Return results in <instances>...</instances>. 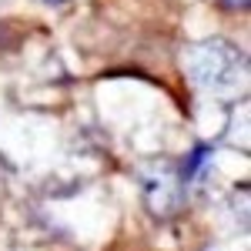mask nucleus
I'll use <instances>...</instances> for the list:
<instances>
[{"mask_svg":"<svg viewBox=\"0 0 251 251\" xmlns=\"http://www.w3.org/2000/svg\"><path fill=\"white\" fill-rule=\"evenodd\" d=\"M181 67L191 77L194 87H201L211 97H234L248 87V64L245 54L221 37L191 40L181 50Z\"/></svg>","mask_w":251,"mask_h":251,"instance_id":"nucleus-1","label":"nucleus"},{"mask_svg":"<svg viewBox=\"0 0 251 251\" xmlns=\"http://www.w3.org/2000/svg\"><path fill=\"white\" fill-rule=\"evenodd\" d=\"M184 191H188V181L171 161H154L141 171V194L154 218H171L184 204Z\"/></svg>","mask_w":251,"mask_h":251,"instance_id":"nucleus-2","label":"nucleus"},{"mask_svg":"<svg viewBox=\"0 0 251 251\" xmlns=\"http://www.w3.org/2000/svg\"><path fill=\"white\" fill-rule=\"evenodd\" d=\"M218 3H221L225 10H245V7H248V0H218Z\"/></svg>","mask_w":251,"mask_h":251,"instance_id":"nucleus-3","label":"nucleus"},{"mask_svg":"<svg viewBox=\"0 0 251 251\" xmlns=\"http://www.w3.org/2000/svg\"><path fill=\"white\" fill-rule=\"evenodd\" d=\"M44 3H50V7H57V3H67V0H44Z\"/></svg>","mask_w":251,"mask_h":251,"instance_id":"nucleus-4","label":"nucleus"}]
</instances>
